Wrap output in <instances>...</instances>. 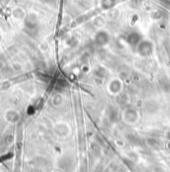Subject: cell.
Returning a JSON list of instances; mask_svg holds the SVG:
<instances>
[{
	"instance_id": "2",
	"label": "cell",
	"mask_w": 170,
	"mask_h": 172,
	"mask_svg": "<svg viewBox=\"0 0 170 172\" xmlns=\"http://www.w3.org/2000/svg\"><path fill=\"white\" fill-rule=\"evenodd\" d=\"M113 2L114 0H103V6L104 8H109L113 5Z\"/></svg>"
},
{
	"instance_id": "1",
	"label": "cell",
	"mask_w": 170,
	"mask_h": 172,
	"mask_svg": "<svg viewBox=\"0 0 170 172\" xmlns=\"http://www.w3.org/2000/svg\"><path fill=\"white\" fill-rule=\"evenodd\" d=\"M108 40V36L105 32H100L98 33L97 36H96V41L98 43H102V44H104V43H106Z\"/></svg>"
}]
</instances>
